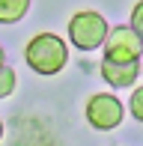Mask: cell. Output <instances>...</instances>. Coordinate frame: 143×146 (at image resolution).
<instances>
[{
  "label": "cell",
  "instance_id": "obj_1",
  "mask_svg": "<svg viewBox=\"0 0 143 146\" xmlns=\"http://www.w3.org/2000/svg\"><path fill=\"white\" fill-rule=\"evenodd\" d=\"M24 60H27V66L36 75L51 78L57 72H63V66L69 63V45L60 36H54V33H39V36H33L27 42Z\"/></svg>",
  "mask_w": 143,
  "mask_h": 146
},
{
  "label": "cell",
  "instance_id": "obj_2",
  "mask_svg": "<svg viewBox=\"0 0 143 146\" xmlns=\"http://www.w3.org/2000/svg\"><path fill=\"white\" fill-rule=\"evenodd\" d=\"M107 30L110 27H107L101 12L83 9V12H75L72 21H69V42L77 51H99L105 36H107Z\"/></svg>",
  "mask_w": 143,
  "mask_h": 146
},
{
  "label": "cell",
  "instance_id": "obj_3",
  "mask_svg": "<svg viewBox=\"0 0 143 146\" xmlns=\"http://www.w3.org/2000/svg\"><path fill=\"white\" fill-rule=\"evenodd\" d=\"M83 113H87V122L95 131H113L125 116V108L113 92H95V96H89Z\"/></svg>",
  "mask_w": 143,
  "mask_h": 146
},
{
  "label": "cell",
  "instance_id": "obj_4",
  "mask_svg": "<svg viewBox=\"0 0 143 146\" xmlns=\"http://www.w3.org/2000/svg\"><path fill=\"white\" fill-rule=\"evenodd\" d=\"M101 48H105V60H116V63L140 60V54H143V42H140V36L131 27H113V30H107Z\"/></svg>",
  "mask_w": 143,
  "mask_h": 146
},
{
  "label": "cell",
  "instance_id": "obj_5",
  "mask_svg": "<svg viewBox=\"0 0 143 146\" xmlns=\"http://www.w3.org/2000/svg\"><path fill=\"white\" fill-rule=\"evenodd\" d=\"M140 75V60H125V63H116V60H101V78H105L107 87L113 90H125L137 81Z\"/></svg>",
  "mask_w": 143,
  "mask_h": 146
},
{
  "label": "cell",
  "instance_id": "obj_6",
  "mask_svg": "<svg viewBox=\"0 0 143 146\" xmlns=\"http://www.w3.org/2000/svg\"><path fill=\"white\" fill-rule=\"evenodd\" d=\"M30 0H0V24H15L27 15Z\"/></svg>",
  "mask_w": 143,
  "mask_h": 146
},
{
  "label": "cell",
  "instance_id": "obj_7",
  "mask_svg": "<svg viewBox=\"0 0 143 146\" xmlns=\"http://www.w3.org/2000/svg\"><path fill=\"white\" fill-rule=\"evenodd\" d=\"M15 84H18V75H15V69H9V66H0V98H6V96H12L15 92Z\"/></svg>",
  "mask_w": 143,
  "mask_h": 146
},
{
  "label": "cell",
  "instance_id": "obj_8",
  "mask_svg": "<svg viewBox=\"0 0 143 146\" xmlns=\"http://www.w3.org/2000/svg\"><path fill=\"white\" fill-rule=\"evenodd\" d=\"M128 113H131L137 122H143V87H137L128 98Z\"/></svg>",
  "mask_w": 143,
  "mask_h": 146
},
{
  "label": "cell",
  "instance_id": "obj_9",
  "mask_svg": "<svg viewBox=\"0 0 143 146\" xmlns=\"http://www.w3.org/2000/svg\"><path fill=\"white\" fill-rule=\"evenodd\" d=\"M134 33L140 36V42H143V0H137L134 3V9H131V24H128Z\"/></svg>",
  "mask_w": 143,
  "mask_h": 146
},
{
  "label": "cell",
  "instance_id": "obj_10",
  "mask_svg": "<svg viewBox=\"0 0 143 146\" xmlns=\"http://www.w3.org/2000/svg\"><path fill=\"white\" fill-rule=\"evenodd\" d=\"M6 63V57H3V48H0V66H3Z\"/></svg>",
  "mask_w": 143,
  "mask_h": 146
},
{
  "label": "cell",
  "instance_id": "obj_11",
  "mask_svg": "<svg viewBox=\"0 0 143 146\" xmlns=\"http://www.w3.org/2000/svg\"><path fill=\"white\" fill-rule=\"evenodd\" d=\"M0 140H3V119H0Z\"/></svg>",
  "mask_w": 143,
  "mask_h": 146
}]
</instances>
